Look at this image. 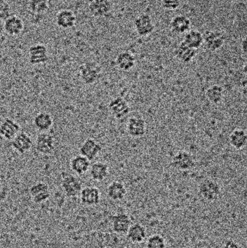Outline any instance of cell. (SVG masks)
I'll list each match as a JSON object with an SVG mask.
<instances>
[{
  "label": "cell",
  "instance_id": "cell-1",
  "mask_svg": "<svg viewBox=\"0 0 247 248\" xmlns=\"http://www.w3.org/2000/svg\"><path fill=\"white\" fill-rule=\"evenodd\" d=\"M79 77L81 81L86 85H93L100 81L102 76L101 66L93 61L84 62L80 65Z\"/></svg>",
  "mask_w": 247,
  "mask_h": 248
},
{
  "label": "cell",
  "instance_id": "cell-2",
  "mask_svg": "<svg viewBox=\"0 0 247 248\" xmlns=\"http://www.w3.org/2000/svg\"><path fill=\"white\" fill-rule=\"evenodd\" d=\"M61 187L68 198H75L79 196L83 189V183L79 178L71 173H62Z\"/></svg>",
  "mask_w": 247,
  "mask_h": 248
},
{
  "label": "cell",
  "instance_id": "cell-3",
  "mask_svg": "<svg viewBox=\"0 0 247 248\" xmlns=\"http://www.w3.org/2000/svg\"><path fill=\"white\" fill-rule=\"evenodd\" d=\"M199 194L207 202H215L221 195V187L216 181L211 179H206L200 183L199 186Z\"/></svg>",
  "mask_w": 247,
  "mask_h": 248
},
{
  "label": "cell",
  "instance_id": "cell-4",
  "mask_svg": "<svg viewBox=\"0 0 247 248\" xmlns=\"http://www.w3.org/2000/svg\"><path fill=\"white\" fill-rule=\"evenodd\" d=\"M55 137L49 132H41L35 141V149L39 154L49 155L55 151Z\"/></svg>",
  "mask_w": 247,
  "mask_h": 248
},
{
  "label": "cell",
  "instance_id": "cell-5",
  "mask_svg": "<svg viewBox=\"0 0 247 248\" xmlns=\"http://www.w3.org/2000/svg\"><path fill=\"white\" fill-rule=\"evenodd\" d=\"M49 57L47 47L42 44L32 45L29 49V62L32 65L46 63Z\"/></svg>",
  "mask_w": 247,
  "mask_h": 248
},
{
  "label": "cell",
  "instance_id": "cell-6",
  "mask_svg": "<svg viewBox=\"0 0 247 248\" xmlns=\"http://www.w3.org/2000/svg\"><path fill=\"white\" fill-rule=\"evenodd\" d=\"M29 193L31 197L32 201L36 204H42L46 202L51 196L49 185L42 182L33 184L29 189Z\"/></svg>",
  "mask_w": 247,
  "mask_h": 248
},
{
  "label": "cell",
  "instance_id": "cell-7",
  "mask_svg": "<svg viewBox=\"0 0 247 248\" xmlns=\"http://www.w3.org/2000/svg\"><path fill=\"white\" fill-rule=\"evenodd\" d=\"M203 38L206 47L211 52L220 49L226 42L224 33L218 31H207L203 35Z\"/></svg>",
  "mask_w": 247,
  "mask_h": 248
},
{
  "label": "cell",
  "instance_id": "cell-8",
  "mask_svg": "<svg viewBox=\"0 0 247 248\" xmlns=\"http://www.w3.org/2000/svg\"><path fill=\"white\" fill-rule=\"evenodd\" d=\"M10 144L15 151L18 154L24 155L30 151L33 147V143L31 137L26 132L20 131L15 136L13 140L10 141Z\"/></svg>",
  "mask_w": 247,
  "mask_h": 248
},
{
  "label": "cell",
  "instance_id": "cell-9",
  "mask_svg": "<svg viewBox=\"0 0 247 248\" xmlns=\"http://www.w3.org/2000/svg\"><path fill=\"white\" fill-rule=\"evenodd\" d=\"M102 150V147L95 140L88 138L82 143L79 148V153L88 159L89 161L94 160Z\"/></svg>",
  "mask_w": 247,
  "mask_h": 248
},
{
  "label": "cell",
  "instance_id": "cell-10",
  "mask_svg": "<svg viewBox=\"0 0 247 248\" xmlns=\"http://www.w3.org/2000/svg\"><path fill=\"white\" fill-rule=\"evenodd\" d=\"M81 204L86 206H96L101 201V192L95 186L83 188L79 195Z\"/></svg>",
  "mask_w": 247,
  "mask_h": 248
},
{
  "label": "cell",
  "instance_id": "cell-11",
  "mask_svg": "<svg viewBox=\"0 0 247 248\" xmlns=\"http://www.w3.org/2000/svg\"><path fill=\"white\" fill-rule=\"evenodd\" d=\"M173 167L179 170H187L195 166V161L191 153L187 151H180L173 157Z\"/></svg>",
  "mask_w": 247,
  "mask_h": 248
},
{
  "label": "cell",
  "instance_id": "cell-12",
  "mask_svg": "<svg viewBox=\"0 0 247 248\" xmlns=\"http://www.w3.org/2000/svg\"><path fill=\"white\" fill-rule=\"evenodd\" d=\"M136 33L141 36H147L155 30V25L152 17L148 14H141L134 20Z\"/></svg>",
  "mask_w": 247,
  "mask_h": 248
},
{
  "label": "cell",
  "instance_id": "cell-13",
  "mask_svg": "<svg viewBox=\"0 0 247 248\" xmlns=\"http://www.w3.org/2000/svg\"><path fill=\"white\" fill-rule=\"evenodd\" d=\"M127 132L133 138H141L146 133V123L141 116H132L128 121Z\"/></svg>",
  "mask_w": 247,
  "mask_h": 248
},
{
  "label": "cell",
  "instance_id": "cell-14",
  "mask_svg": "<svg viewBox=\"0 0 247 248\" xmlns=\"http://www.w3.org/2000/svg\"><path fill=\"white\" fill-rule=\"evenodd\" d=\"M109 110L116 119H121L127 116L131 108L127 102L123 97H117L113 99L108 105Z\"/></svg>",
  "mask_w": 247,
  "mask_h": 248
},
{
  "label": "cell",
  "instance_id": "cell-15",
  "mask_svg": "<svg viewBox=\"0 0 247 248\" xmlns=\"http://www.w3.org/2000/svg\"><path fill=\"white\" fill-rule=\"evenodd\" d=\"M112 230L116 234H125L132 224L131 219L127 214L119 213L111 217Z\"/></svg>",
  "mask_w": 247,
  "mask_h": 248
},
{
  "label": "cell",
  "instance_id": "cell-16",
  "mask_svg": "<svg viewBox=\"0 0 247 248\" xmlns=\"http://www.w3.org/2000/svg\"><path fill=\"white\" fill-rule=\"evenodd\" d=\"M25 24L23 20L17 16H13L6 19L3 25L4 32L10 36H17L24 30Z\"/></svg>",
  "mask_w": 247,
  "mask_h": 248
},
{
  "label": "cell",
  "instance_id": "cell-17",
  "mask_svg": "<svg viewBox=\"0 0 247 248\" xmlns=\"http://www.w3.org/2000/svg\"><path fill=\"white\" fill-rule=\"evenodd\" d=\"M20 132V125L13 119H4L0 124V137L7 141H11Z\"/></svg>",
  "mask_w": 247,
  "mask_h": 248
},
{
  "label": "cell",
  "instance_id": "cell-18",
  "mask_svg": "<svg viewBox=\"0 0 247 248\" xmlns=\"http://www.w3.org/2000/svg\"><path fill=\"white\" fill-rule=\"evenodd\" d=\"M128 240L133 244H140L146 240L147 232L142 224L136 223L131 224L126 232Z\"/></svg>",
  "mask_w": 247,
  "mask_h": 248
},
{
  "label": "cell",
  "instance_id": "cell-19",
  "mask_svg": "<svg viewBox=\"0 0 247 248\" xmlns=\"http://www.w3.org/2000/svg\"><path fill=\"white\" fill-rule=\"evenodd\" d=\"M57 26L62 29H70L76 23V16L70 10H62L57 13L55 17Z\"/></svg>",
  "mask_w": 247,
  "mask_h": 248
},
{
  "label": "cell",
  "instance_id": "cell-20",
  "mask_svg": "<svg viewBox=\"0 0 247 248\" xmlns=\"http://www.w3.org/2000/svg\"><path fill=\"white\" fill-rule=\"evenodd\" d=\"M52 115L47 112H40L33 118V124L39 132H48L53 125Z\"/></svg>",
  "mask_w": 247,
  "mask_h": 248
},
{
  "label": "cell",
  "instance_id": "cell-21",
  "mask_svg": "<svg viewBox=\"0 0 247 248\" xmlns=\"http://www.w3.org/2000/svg\"><path fill=\"white\" fill-rule=\"evenodd\" d=\"M107 197L113 201H120L124 199L127 195V189L124 184L119 181L111 182L107 186Z\"/></svg>",
  "mask_w": 247,
  "mask_h": 248
},
{
  "label": "cell",
  "instance_id": "cell-22",
  "mask_svg": "<svg viewBox=\"0 0 247 248\" xmlns=\"http://www.w3.org/2000/svg\"><path fill=\"white\" fill-rule=\"evenodd\" d=\"M112 9V3L110 0H97L89 3L88 10L94 17H104L110 13Z\"/></svg>",
  "mask_w": 247,
  "mask_h": 248
},
{
  "label": "cell",
  "instance_id": "cell-23",
  "mask_svg": "<svg viewBox=\"0 0 247 248\" xmlns=\"http://www.w3.org/2000/svg\"><path fill=\"white\" fill-rule=\"evenodd\" d=\"M88 170L91 179L98 182L105 180L110 173L108 165L103 162L94 163L90 166Z\"/></svg>",
  "mask_w": 247,
  "mask_h": 248
},
{
  "label": "cell",
  "instance_id": "cell-24",
  "mask_svg": "<svg viewBox=\"0 0 247 248\" xmlns=\"http://www.w3.org/2000/svg\"><path fill=\"white\" fill-rule=\"evenodd\" d=\"M90 166H91V161L81 155L74 156L70 162V167L71 170L79 176L87 173L89 170Z\"/></svg>",
  "mask_w": 247,
  "mask_h": 248
},
{
  "label": "cell",
  "instance_id": "cell-25",
  "mask_svg": "<svg viewBox=\"0 0 247 248\" xmlns=\"http://www.w3.org/2000/svg\"><path fill=\"white\" fill-rule=\"evenodd\" d=\"M191 24V20L188 17L184 15H178L171 20V27L173 31L181 34L190 30Z\"/></svg>",
  "mask_w": 247,
  "mask_h": 248
},
{
  "label": "cell",
  "instance_id": "cell-26",
  "mask_svg": "<svg viewBox=\"0 0 247 248\" xmlns=\"http://www.w3.org/2000/svg\"><path fill=\"white\" fill-rule=\"evenodd\" d=\"M196 55L197 49L189 47L184 42H181L175 50V57L184 63H189L192 61Z\"/></svg>",
  "mask_w": 247,
  "mask_h": 248
},
{
  "label": "cell",
  "instance_id": "cell-27",
  "mask_svg": "<svg viewBox=\"0 0 247 248\" xmlns=\"http://www.w3.org/2000/svg\"><path fill=\"white\" fill-rule=\"evenodd\" d=\"M231 146L236 150H242L247 145V135L246 131L242 128H236L231 133L229 137Z\"/></svg>",
  "mask_w": 247,
  "mask_h": 248
},
{
  "label": "cell",
  "instance_id": "cell-28",
  "mask_svg": "<svg viewBox=\"0 0 247 248\" xmlns=\"http://www.w3.org/2000/svg\"><path fill=\"white\" fill-rule=\"evenodd\" d=\"M136 64V58L129 52H120L116 58V65L122 71H129Z\"/></svg>",
  "mask_w": 247,
  "mask_h": 248
},
{
  "label": "cell",
  "instance_id": "cell-29",
  "mask_svg": "<svg viewBox=\"0 0 247 248\" xmlns=\"http://www.w3.org/2000/svg\"><path fill=\"white\" fill-rule=\"evenodd\" d=\"M183 42L192 49H197L204 43V38L201 32L197 30H189L186 33Z\"/></svg>",
  "mask_w": 247,
  "mask_h": 248
},
{
  "label": "cell",
  "instance_id": "cell-30",
  "mask_svg": "<svg viewBox=\"0 0 247 248\" xmlns=\"http://www.w3.org/2000/svg\"><path fill=\"white\" fill-rule=\"evenodd\" d=\"M206 97L213 104H220L224 98V90L218 84L210 86L206 91Z\"/></svg>",
  "mask_w": 247,
  "mask_h": 248
},
{
  "label": "cell",
  "instance_id": "cell-31",
  "mask_svg": "<svg viewBox=\"0 0 247 248\" xmlns=\"http://www.w3.org/2000/svg\"><path fill=\"white\" fill-rule=\"evenodd\" d=\"M28 8L33 14H43L49 10V0H29Z\"/></svg>",
  "mask_w": 247,
  "mask_h": 248
},
{
  "label": "cell",
  "instance_id": "cell-32",
  "mask_svg": "<svg viewBox=\"0 0 247 248\" xmlns=\"http://www.w3.org/2000/svg\"><path fill=\"white\" fill-rule=\"evenodd\" d=\"M165 237L159 234L149 236L146 242V248H166Z\"/></svg>",
  "mask_w": 247,
  "mask_h": 248
},
{
  "label": "cell",
  "instance_id": "cell-33",
  "mask_svg": "<svg viewBox=\"0 0 247 248\" xmlns=\"http://www.w3.org/2000/svg\"><path fill=\"white\" fill-rule=\"evenodd\" d=\"M12 16L11 7L5 0H0V20H5Z\"/></svg>",
  "mask_w": 247,
  "mask_h": 248
},
{
  "label": "cell",
  "instance_id": "cell-34",
  "mask_svg": "<svg viewBox=\"0 0 247 248\" xmlns=\"http://www.w3.org/2000/svg\"><path fill=\"white\" fill-rule=\"evenodd\" d=\"M162 7L165 10H176L181 4V0H161Z\"/></svg>",
  "mask_w": 247,
  "mask_h": 248
},
{
  "label": "cell",
  "instance_id": "cell-35",
  "mask_svg": "<svg viewBox=\"0 0 247 248\" xmlns=\"http://www.w3.org/2000/svg\"><path fill=\"white\" fill-rule=\"evenodd\" d=\"M221 248H242V247L234 240H228L223 243Z\"/></svg>",
  "mask_w": 247,
  "mask_h": 248
},
{
  "label": "cell",
  "instance_id": "cell-36",
  "mask_svg": "<svg viewBox=\"0 0 247 248\" xmlns=\"http://www.w3.org/2000/svg\"><path fill=\"white\" fill-rule=\"evenodd\" d=\"M247 38H245V39H244L242 42V51H243L244 53L245 54H247Z\"/></svg>",
  "mask_w": 247,
  "mask_h": 248
},
{
  "label": "cell",
  "instance_id": "cell-37",
  "mask_svg": "<svg viewBox=\"0 0 247 248\" xmlns=\"http://www.w3.org/2000/svg\"><path fill=\"white\" fill-rule=\"evenodd\" d=\"M87 1H88V2L91 3L93 2V1H97V0H87Z\"/></svg>",
  "mask_w": 247,
  "mask_h": 248
},
{
  "label": "cell",
  "instance_id": "cell-38",
  "mask_svg": "<svg viewBox=\"0 0 247 248\" xmlns=\"http://www.w3.org/2000/svg\"><path fill=\"white\" fill-rule=\"evenodd\" d=\"M228 1H231V2H232V1H236V0H227Z\"/></svg>",
  "mask_w": 247,
  "mask_h": 248
},
{
  "label": "cell",
  "instance_id": "cell-39",
  "mask_svg": "<svg viewBox=\"0 0 247 248\" xmlns=\"http://www.w3.org/2000/svg\"><path fill=\"white\" fill-rule=\"evenodd\" d=\"M0 181H1V176H0Z\"/></svg>",
  "mask_w": 247,
  "mask_h": 248
}]
</instances>
